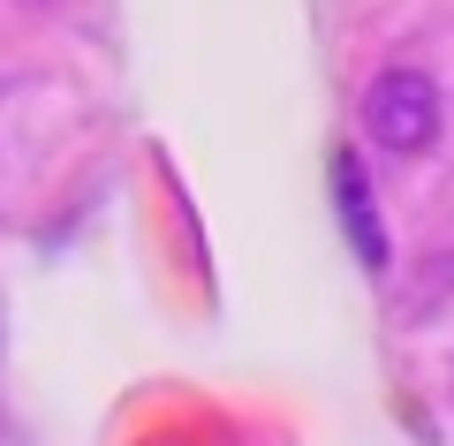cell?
<instances>
[{"instance_id": "cell-1", "label": "cell", "mask_w": 454, "mask_h": 446, "mask_svg": "<svg viewBox=\"0 0 454 446\" xmlns=\"http://www.w3.org/2000/svg\"><path fill=\"white\" fill-rule=\"evenodd\" d=\"M364 129H372L379 152H402V160L432 152V137H439V83L424 76V68H387V76H372V91H364Z\"/></svg>"}, {"instance_id": "cell-2", "label": "cell", "mask_w": 454, "mask_h": 446, "mask_svg": "<svg viewBox=\"0 0 454 446\" xmlns=\"http://www.w3.org/2000/svg\"><path fill=\"white\" fill-rule=\"evenodd\" d=\"M333 205H340V227H348L356 257L372 272H387V235H379V205H372V190H364L356 152H333Z\"/></svg>"}]
</instances>
